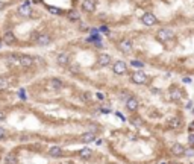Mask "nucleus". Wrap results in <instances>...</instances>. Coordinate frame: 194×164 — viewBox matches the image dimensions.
Returning a JSON list of instances; mask_svg holds the SVG:
<instances>
[{
    "label": "nucleus",
    "instance_id": "obj_1",
    "mask_svg": "<svg viewBox=\"0 0 194 164\" xmlns=\"http://www.w3.org/2000/svg\"><path fill=\"white\" fill-rule=\"evenodd\" d=\"M156 38H158L159 41H170L174 38V32L171 29H159L158 32H156Z\"/></svg>",
    "mask_w": 194,
    "mask_h": 164
},
{
    "label": "nucleus",
    "instance_id": "obj_2",
    "mask_svg": "<svg viewBox=\"0 0 194 164\" xmlns=\"http://www.w3.org/2000/svg\"><path fill=\"white\" fill-rule=\"evenodd\" d=\"M131 81L133 84H137V85H143V84H146V81H147V75H146L144 72H141V70L133 72L131 75Z\"/></svg>",
    "mask_w": 194,
    "mask_h": 164
},
{
    "label": "nucleus",
    "instance_id": "obj_3",
    "mask_svg": "<svg viewBox=\"0 0 194 164\" xmlns=\"http://www.w3.org/2000/svg\"><path fill=\"white\" fill-rule=\"evenodd\" d=\"M112 72H114L115 75H125L127 72V64L125 61H115L114 65H112Z\"/></svg>",
    "mask_w": 194,
    "mask_h": 164
},
{
    "label": "nucleus",
    "instance_id": "obj_4",
    "mask_svg": "<svg viewBox=\"0 0 194 164\" xmlns=\"http://www.w3.org/2000/svg\"><path fill=\"white\" fill-rule=\"evenodd\" d=\"M118 49H120L123 53H131L132 52V41L131 40H126V38H123L118 41Z\"/></svg>",
    "mask_w": 194,
    "mask_h": 164
},
{
    "label": "nucleus",
    "instance_id": "obj_5",
    "mask_svg": "<svg viewBox=\"0 0 194 164\" xmlns=\"http://www.w3.org/2000/svg\"><path fill=\"white\" fill-rule=\"evenodd\" d=\"M80 6L84 12H94L97 8V0H84Z\"/></svg>",
    "mask_w": 194,
    "mask_h": 164
},
{
    "label": "nucleus",
    "instance_id": "obj_6",
    "mask_svg": "<svg viewBox=\"0 0 194 164\" xmlns=\"http://www.w3.org/2000/svg\"><path fill=\"white\" fill-rule=\"evenodd\" d=\"M17 12L21 15V17H30L32 14V8H30V5H29V2H24L23 5H20L18 6V9H17Z\"/></svg>",
    "mask_w": 194,
    "mask_h": 164
},
{
    "label": "nucleus",
    "instance_id": "obj_7",
    "mask_svg": "<svg viewBox=\"0 0 194 164\" xmlns=\"http://www.w3.org/2000/svg\"><path fill=\"white\" fill-rule=\"evenodd\" d=\"M141 22L146 26H155L156 23H158V18H156L152 12H146L143 17H141Z\"/></svg>",
    "mask_w": 194,
    "mask_h": 164
},
{
    "label": "nucleus",
    "instance_id": "obj_8",
    "mask_svg": "<svg viewBox=\"0 0 194 164\" xmlns=\"http://www.w3.org/2000/svg\"><path fill=\"white\" fill-rule=\"evenodd\" d=\"M35 43H36V46H40V47H42V46H49V44L52 43V36L47 35V34H41V35L36 36Z\"/></svg>",
    "mask_w": 194,
    "mask_h": 164
},
{
    "label": "nucleus",
    "instance_id": "obj_9",
    "mask_svg": "<svg viewBox=\"0 0 194 164\" xmlns=\"http://www.w3.org/2000/svg\"><path fill=\"white\" fill-rule=\"evenodd\" d=\"M111 56L108 53H100L99 56H97V65L99 67H108L111 64Z\"/></svg>",
    "mask_w": 194,
    "mask_h": 164
},
{
    "label": "nucleus",
    "instance_id": "obj_10",
    "mask_svg": "<svg viewBox=\"0 0 194 164\" xmlns=\"http://www.w3.org/2000/svg\"><path fill=\"white\" fill-rule=\"evenodd\" d=\"M138 105H139V102H138V99L137 97H129L127 100H126V108L131 111V113H135V111L138 109Z\"/></svg>",
    "mask_w": 194,
    "mask_h": 164
},
{
    "label": "nucleus",
    "instance_id": "obj_11",
    "mask_svg": "<svg viewBox=\"0 0 194 164\" xmlns=\"http://www.w3.org/2000/svg\"><path fill=\"white\" fill-rule=\"evenodd\" d=\"M171 153H173L174 157H182V155H185V147L181 144V143H174L173 146H171Z\"/></svg>",
    "mask_w": 194,
    "mask_h": 164
},
{
    "label": "nucleus",
    "instance_id": "obj_12",
    "mask_svg": "<svg viewBox=\"0 0 194 164\" xmlns=\"http://www.w3.org/2000/svg\"><path fill=\"white\" fill-rule=\"evenodd\" d=\"M68 61H70V58H68V53H67V52L58 53V56H56V62H58V65L65 67V65H68Z\"/></svg>",
    "mask_w": 194,
    "mask_h": 164
},
{
    "label": "nucleus",
    "instance_id": "obj_13",
    "mask_svg": "<svg viewBox=\"0 0 194 164\" xmlns=\"http://www.w3.org/2000/svg\"><path fill=\"white\" fill-rule=\"evenodd\" d=\"M20 65H23L26 68H30L34 65V58L29 56V55H21L20 56Z\"/></svg>",
    "mask_w": 194,
    "mask_h": 164
},
{
    "label": "nucleus",
    "instance_id": "obj_14",
    "mask_svg": "<svg viewBox=\"0 0 194 164\" xmlns=\"http://www.w3.org/2000/svg\"><path fill=\"white\" fill-rule=\"evenodd\" d=\"M168 125H170V128H173V129H179V128H182L184 121H182L181 117H173V119L168 120Z\"/></svg>",
    "mask_w": 194,
    "mask_h": 164
},
{
    "label": "nucleus",
    "instance_id": "obj_15",
    "mask_svg": "<svg viewBox=\"0 0 194 164\" xmlns=\"http://www.w3.org/2000/svg\"><path fill=\"white\" fill-rule=\"evenodd\" d=\"M2 41H3L5 44L11 46V44H14V43H15V35H14L12 32H5L3 38H2Z\"/></svg>",
    "mask_w": 194,
    "mask_h": 164
},
{
    "label": "nucleus",
    "instance_id": "obj_16",
    "mask_svg": "<svg viewBox=\"0 0 194 164\" xmlns=\"http://www.w3.org/2000/svg\"><path fill=\"white\" fill-rule=\"evenodd\" d=\"M49 155L53 158H59L62 155V149L59 146H52V147H49Z\"/></svg>",
    "mask_w": 194,
    "mask_h": 164
},
{
    "label": "nucleus",
    "instance_id": "obj_17",
    "mask_svg": "<svg viewBox=\"0 0 194 164\" xmlns=\"http://www.w3.org/2000/svg\"><path fill=\"white\" fill-rule=\"evenodd\" d=\"M49 85H50V88H53V90H61L62 87H64V82L61 81V79H56V78H53V79H50V82H49Z\"/></svg>",
    "mask_w": 194,
    "mask_h": 164
},
{
    "label": "nucleus",
    "instance_id": "obj_18",
    "mask_svg": "<svg viewBox=\"0 0 194 164\" xmlns=\"http://www.w3.org/2000/svg\"><path fill=\"white\" fill-rule=\"evenodd\" d=\"M91 153H93V151H91L90 147H84V149L79 151V157L82 158V160H88L91 157Z\"/></svg>",
    "mask_w": 194,
    "mask_h": 164
},
{
    "label": "nucleus",
    "instance_id": "obj_19",
    "mask_svg": "<svg viewBox=\"0 0 194 164\" xmlns=\"http://www.w3.org/2000/svg\"><path fill=\"white\" fill-rule=\"evenodd\" d=\"M67 18L70 20V22H79V20H80V14L73 9V11H70V12L67 14Z\"/></svg>",
    "mask_w": 194,
    "mask_h": 164
},
{
    "label": "nucleus",
    "instance_id": "obj_20",
    "mask_svg": "<svg viewBox=\"0 0 194 164\" xmlns=\"http://www.w3.org/2000/svg\"><path fill=\"white\" fill-rule=\"evenodd\" d=\"M82 140L85 143H91V141L96 140V134H94V132H87V134L82 135Z\"/></svg>",
    "mask_w": 194,
    "mask_h": 164
},
{
    "label": "nucleus",
    "instance_id": "obj_21",
    "mask_svg": "<svg viewBox=\"0 0 194 164\" xmlns=\"http://www.w3.org/2000/svg\"><path fill=\"white\" fill-rule=\"evenodd\" d=\"M182 97V93H181V90H171V93H170V99L171 100H179Z\"/></svg>",
    "mask_w": 194,
    "mask_h": 164
},
{
    "label": "nucleus",
    "instance_id": "obj_22",
    "mask_svg": "<svg viewBox=\"0 0 194 164\" xmlns=\"http://www.w3.org/2000/svg\"><path fill=\"white\" fill-rule=\"evenodd\" d=\"M5 161H6V164H17V157H15L14 153H8Z\"/></svg>",
    "mask_w": 194,
    "mask_h": 164
},
{
    "label": "nucleus",
    "instance_id": "obj_23",
    "mask_svg": "<svg viewBox=\"0 0 194 164\" xmlns=\"http://www.w3.org/2000/svg\"><path fill=\"white\" fill-rule=\"evenodd\" d=\"M8 62H9V64H18V65H20V56L9 55V56H8Z\"/></svg>",
    "mask_w": 194,
    "mask_h": 164
},
{
    "label": "nucleus",
    "instance_id": "obj_24",
    "mask_svg": "<svg viewBox=\"0 0 194 164\" xmlns=\"http://www.w3.org/2000/svg\"><path fill=\"white\" fill-rule=\"evenodd\" d=\"M131 123L133 126H137V128H139V126H143V120L139 117H131Z\"/></svg>",
    "mask_w": 194,
    "mask_h": 164
},
{
    "label": "nucleus",
    "instance_id": "obj_25",
    "mask_svg": "<svg viewBox=\"0 0 194 164\" xmlns=\"http://www.w3.org/2000/svg\"><path fill=\"white\" fill-rule=\"evenodd\" d=\"M68 70H70V73H74V75H77V73H80V67H79L77 64H73V65L68 67Z\"/></svg>",
    "mask_w": 194,
    "mask_h": 164
},
{
    "label": "nucleus",
    "instance_id": "obj_26",
    "mask_svg": "<svg viewBox=\"0 0 194 164\" xmlns=\"http://www.w3.org/2000/svg\"><path fill=\"white\" fill-rule=\"evenodd\" d=\"M47 9H49V12H52V14H58V15L64 14L62 9H58V8H53V6H47Z\"/></svg>",
    "mask_w": 194,
    "mask_h": 164
},
{
    "label": "nucleus",
    "instance_id": "obj_27",
    "mask_svg": "<svg viewBox=\"0 0 194 164\" xmlns=\"http://www.w3.org/2000/svg\"><path fill=\"white\" fill-rule=\"evenodd\" d=\"M131 65L137 67V68H143V67H144L143 62H141V61H137V59H132V61H131Z\"/></svg>",
    "mask_w": 194,
    "mask_h": 164
},
{
    "label": "nucleus",
    "instance_id": "obj_28",
    "mask_svg": "<svg viewBox=\"0 0 194 164\" xmlns=\"http://www.w3.org/2000/svg\"><path fill=\"white\" fill-rule=\"evenodd\" d=\"M80 99H82V100H87V102H88V100L91 99V94H90V93H82V94H80Z\"/></svg>",
    "mask_w": 194,
    "mask_h": 164
},
{
    "label": "nucleus",
    "instance_id": "obj_29",
    "mask_svg": "<svg viewBox=\"0 0 194 164\" xmlns=\"http://www.w3.org/2000/svg\"><path fill=\"white\" fill-rule=\"evenodd\" d=\"M188 144H190L191 147H194V134L188 135Z\"/></svg>",
    "mask_w": 194,
    "mask_h": 164
},
{
    "label": "nucleus",
    "instance_id": "obj_30",
    "mask_svg": "<svg viewBox=\"0 0 194 164\" xmlns=\"http://www.w3.org/2000/svg\"><path fill=\"white\" fill-rule=\"evenodd\" d=\"M6 87H8V82L5 81V78H0V88L3 90V88H6Z\"/></svg>",
    "mask_w": 194,
    "mask_h": 164
},
{
    "label": "nucleus",
    "instance_id": "obj_31",
    "mask_svg": "<svg viewBox=\"0 0 194 164\" xmlns=\"http://www.w3.org/2000/svg\"><path fill=\"white\" fill-rule=\"evenodd\" d=\"M5 135H6V132H5V128H3V126H0V140L5 138Z\"/></svg>",
    "mask_w": 194,
    "mask_h": 164
},
{
    "label": "nucleus",
    "instance_id": "obj_32",
    "mask_svg": "<svg viewBox=\"0 0 194 164\" xmlns=\"http://www.w3.org/2000/svg\"><path fill=\"white\" fill-rule=\"evenodd\" d=\"M5 119H6V114H5V113H0V121H3Z\"/></svg>",
    "mask_w": 194,
    "mask_h": 164
},
{
    "label": "nucleus",
    "instance_id": "obj_33",
    "mask_svg": "<svg viewBox=\"0 0 194 164\" xmlns=\"http://www.w3.org/2000/svg\"><path fill=\"white\" fill-rule=\"evenodd\" d=\"M188 131L194 132V121H193V123H190V126H188Z\"/></svg>",
    "mask_w": 194,
    "mask_h": 164
},
{
    "label": "nucleus",
    "instance_id": "obj_34",
    "mask_svg": "<svg viewBox=\"0 0 194 164\" xmlns=\"http://www.w3.org/2000/svg\"><path fill=\"white\" fill-rule=\"evenodd\" d=\"M2 9H5V3L2 2V0H0V11H2Z\"/></svg>",
    "mask_w": 194,
    "mask_h": 164
},
{
    "label": "nucleus",
    "instance_id": "obj_35",
    "mask_svg": "<svg viewBox=\"0 0 194 164\" xmlns=\"http://www.w3.org/2000/svg\"><path fill=\"white\" fill-rule=\"evenodd\" d=\"M2 46H3V41H2V40H0V49H2Z\"/></svg>",
    "mask_w": 194,
    "mask_h": 164
},
{
    "label": "nucleus",
    "instance_id": "obj_36",
    "mask_svg": "<svg viewBox=\"0 0 194 164\" xmlns=\"http://www.w3.org/2000/svg\"><path fill=\"white\" fill-rule=\"evenodd\" d=\"M193 113H194V111H193Z\"/></svg>",
    "mask_w": 194,
    "mask_h": 164
}]
</instances>
